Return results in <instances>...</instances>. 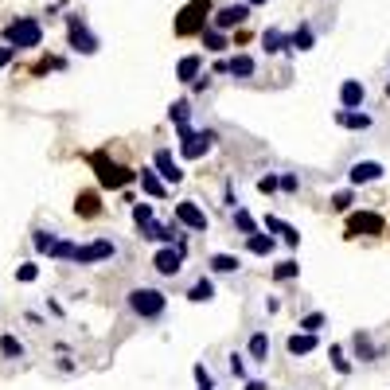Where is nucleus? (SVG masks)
<instances>
[{
  "mask_svg": "<svg viewBox=\"0 0 390 390\" xmlns=\"http://www.w3.org/2000/svg\"><path fill=\"white\" fill-rule=\"evenodd\" d=\"M90 168H94V176H98V184L110 187V191H121V187H129L133 180H141V172H133V168H125V164L110 161L106 153H90Z\"/></svg>",
  "mask_w": 390,
  "mask_h": 390,
  "instance_id": "obj_1",
  "label": "nucleus"
},
{
  "mask_svg": "<svg viewBox=\"0 0 390 390\" xmlns=\"http://www.w3.org/2000/svg\"><path fill=\"white\" fill-rule=\"evenodd\" d=\"M129 313L133 316H141V320H161L164 313H168V297H164L161 289H153V285H137V289H129Z\"/></svg>",
  "mask_w": 390,
  "mask_h": 390,
  "instance_id": "obj_2",
  "label": "nucleus"
},
{
  "mask_svg": "<svg viewBox=\"0 0 390 390\" xmlns=\"http://www.w3.org/2000/svg\"><path fill=\"white\" fill-rule=\"evenodd\" d=\"M211 16H215L211 0H191V4H184L180 16H176V35L180 39H187V35H203L207 27H211Z\"/></svg>",
  "mask_w": 390,
  "mask_h": 390,
  "instance_id": "obj_3",
  "label": "nucleus"
},
{
  "mask_svg": "<svg viewBox=\"0 0 390 390\" xmlns=\"http://www.w3.org/2000/svg\"><path fill=\"white\" fill-rule=\"evenodd\" d=\"M4 43H8V47H16V51L39 47V43H43V24L35 16H16L8 27H4Z\"/></svg>",
  "mask_w": 390,
  "mask_h": 390,
  "instance_id": "obj_4",
  "label": "nucleus"
},
{
  "mask_svg": "<svg viewBox=\"0 0 390 390\" xmlns=\"http://www.w3.org/2000/svg\"><path fill=\"white\" fill-rule=\"evenodd\" d=\"M215 141H219L215 129H184V133H180V156H184V161H203L215 149Z\"/></svg>",
  "mask_w": 390,
  "mask_h": 390,
  "instance_id": "obj_5",
  "label": "nucleus"
},
{
  "mask_svg": "<svg viewBox=\"0 0 390 390\" xmlns=\"http://www.w3.org/2000/svg\"><path fill=\"white\" fill-rule=\"evenodd\" d=\"M67 43H70V51H78V55H94L98 47H102L98 35L86 27L82 16H67Z\"/></svg>",
  "mask_w": 390,
  "mask_h": 390,
  "instance_id": "obj_6",
  "label": "nucleus"
},
{
  "mask_svg": "<svg viewBox=\"0 0 390 390\" xmlns=\"http://www.w3.org/2000/svg\"><path fill=\"white\" fill-rule=\"evenodd\" d=\"M379 234H386V219L379 211L348 215V238H379Z\"/></svg>",
  "mask_w": 390,
  "mask_h": 390,
  "instance_id": "obj_7",
  "label": "nucleus"
},
{
  "mask_svg": "<svg viewBox=\"0 0 390 390\" xmlns=\"http://www.w3.org/2000/svg\"><path fill=\"white\" fill-rule=\"evenodd\" d=\"M110 258H118V242L113 238H94V242L75 250V265H98V262H110Z\"/></svg>",
  "mask_w": 390,
  "mask_h": 390,
  "instance_id": "obj_8",
  "label": "nucleus"
},
{
  "mask_svg": "<svg viewBox=\"0 0 390 390\" xmlns=\"http://www.w3.org/2000/svg\"><path fill=\"white\" fill-rule=\"evenodd\" d=\"M250 4L246 0H230V4H222V8H215L211 16V27H219V32H230V27H242L250 20Z\"/></svg>",
  "mask_w": 390,
  "mask_h": 390,
  "instance_id": "obj_9",
  "label": "nucleus"
},
{
  "mask_svg": "<svg viewBox=\"0 0 390 390\" xmlns=\"http://www.w3.org/2000/svg\"><path fill=\"white\" fill-rule=\"evenodd\" d=\"M172 219L180 222L184 230H195V234H203L207 227H211V219H207V211L195 199H180L176 203V211H172Z\"/></svg>",
  "mask_w": 390,
  "mask_h": 390,
  "instance_id": "obj_10",
  "label": "nucleus"
},
{
  "mask_svg": "<svg viewBox=\"0 0 390 390\" xmlns=\"http://www.w3.org/2000/svg\"><path fill=\"white\" fill-rule=\"evenodd\" d=\"M382 172H386V168H382L379 161H356V164L348 168V187H367V184H379V180H382Z\"/></svg>",
  "mask_w": 390,
  "mask_h": 390,
  "instance_id": "obj_11",
  "label": "nucleus"
},
{
  "mask_svg": "<svg viewBox=\"0 0 390 390\" xmlns=\"http://www.w3.org/2000/svg\"><path fill=\"white\" fill-rule=\"evenodd\" d=\"M184 250H176V246H161L153 254V270L161 273V277H176L180 270H184Z\"/></svg>",
  "mask_w": 390,
  "mask_h": 390,
  "instance_id": "obj_12",
  "label": "nucleus"
},
{
  "mask_svg": "<svg viewBox=\"0 0 390 390\" xmlns=\"http://www.w3.org/2000/svg\"><path fill=\"white\" fill-rule=\"evenodd\" d=\"M153 168L161 172V180H164L168 187L184 180V168H180V161L172 156V149H156V153H153Z\"/></svg>",
  "mask_w": 390,
  "mask_h": 390,
  "instance_id": "obj_13",
  "label": "nucleus"
},
{
  "mask_svg": "<svg viewBox=\"0 0 390 390\" xmlns=\"http://www.w3.org/2000/svg\"><path fill=\"white\" fill-rule=\"evenodd\" d=\"M367 102V86L359 78H344L339 82V110H363Z\"/></svg>",
  "mask_w": 390,
  "mask_h": 390,
  "instance_id": "obj_14",
  "label": "nucleus"
},
{
  "mask_svg": "<svg viewBox=\"0 0 390 390\" xmlns=\"http://www.w3.org/2000/svg\"><path fill=\"white\" fill-rule=\"evenodd\" d=\"M262 227H265V230H273V234H277L281 242H285V246H293V250L301 246V230L293 227V222L277 219V215H265V222H262Z\"/></svg>",
  "mask_w": 390,
  "mask_h": 390,
  "instance_id": "obj_15",
  "label": "nucleus"
},
{
  "mask_svg": "<svg viewBox=\"0 0 390 390\" xmlns=\"http://www.w3.org/2000/svg\"><path fill=\"white\" fill-rule=\"evenodd\" d=\"M316 348H320V336H313V332H293V336L285 339V351L293 359H297V356H313Z\"/></svg>",
  "mask_w": 390,
  "mask_h": 390,
  "instance_id": "obj_16",
  "label": "nucleus"
},
{
  "mask_svg": "<svg viewBox=\"0 0 390 390\" xmlns=\"http://www.w3.org/2000/svg\"><path fill=\"white\" fill-rule=\"evenodd\" d=\"M351 351H356V359H359V363H375V359L382 356V348H375L371 332H363V328H359L356 336H351Z\"/></svg>",
  "mask_w": 390,
  "mask_h": 390,
  "instance_id": "obj_17",
  "label": "nucleus"
},
{
  "mask_svg": "<svg viewBox=\"0 0 390 390\" xmlns=\"http://www.w3.org/2000/svg\"><path fill=\"white\" fill-rule=\"evenodd\" d=\"M336 125L351 129V133H367L375 121H371V113H363V110H336Z\"/></svg>",
  "mask_w": 390,
  "mask_h": 390,
  "instance_id": "obj_18",
  "label": "nucleus"
},
{
  "mask_svg": "<svg viewBox=\"0 0 390 390\" xmlns=\"http://www.w3.org/2000/svg\"><path fill=\"white\" fill-rule=\"evenodd\" d=\"M176 78L180 82H199V78H203V55H184V59L176 63Z\"/></svg>",
  "mask_w": 390,
  "mask_h": 390,
  "instance_id": "obj_19",
  "label": "nucleus"
},
{
  "mask_svg": "<svg viewBox=\"0 0 390 390\" xmlns=\"http://www.w3.org/2000/svg\"><path fill=\"white\" fill-rule=\"evenodd\" d=\"M262 47H265V55H293L289 35L281 32V27H265V32H262Z\"/></svg>",
  "mask_w": 390,
  "mask_h": 390,
  "instance_id": "obj_20",
  "label": "nucleus"
},
{
  "mask_svg": "<svg viewBox=\"0 0 390 390\" xmlns=\"http://www.w3.org/2000/svg\"><path fill=\"white\" fill-rule=\"evenodd\" d=\"M141 187L153 195V199H168V184L161 180V172H156V168H141Z\"/></svg>",
  "mask_w": 390,
  "mask_h": 390,
  "instance_id": "obj_21",
  "label": "nucleus"
},
{
  "mask_svg": "<svg viewBox=\"0 0 390 390\" xmlns=\"http://www.w3.org/2000/svg\"><path fill=\"white\" fill-rule=\"evenodd\" d=\"M168 121L176 125V133L191 129V125H187V121H191V102H187V98H176V102L168 106Z\"/></svg>",
  "mask_w": 390,
  "mask_h": 390,
  "instance_id": "obj_22",
  "label": "nucleus"
},
{
  "mask_svg": "<svg viewBox=\"0 0 390 390\" xmlns=\"http://www.w3.org/2000/svg\"><path fill=\"white\" fill-rule=\"evenodd\" d=\"M246 250H250V254H258V258H270L273 250H277V238L265 234V230H258V234L246 238Z\"/></svg>",
  "mask_w": 390,
  "mask_h": 390,
  "instance_id": "obj_23",
  "label": "nucleus"
},
{
  "mask_svg": "<svg viewBox=\"0 0 390 390\" xmlns=\"http://www.w3.org/2000/svg\"><path fill=\"white\" fill-rule=\"evenodd\" d=\"M246 359L250 363H265V359H270V336H265V332H254V336H250Z\"/></svg>",
  "mask_w": 390,
  "mask_h": 390,
  "instance_id": "obj_24",
  "label": "nucleus"
},
{
  "mask_svg": "<svg viewBox=\"0 0 390 390\" xmlns=\"http://www.w3.org/2000/svg\"><path fill=\"white\" fill-rule=\"evenodd\" d=\"M289 47H293V55H297V51H313V47H316V32H313V24H301L297 32L289 35Z\"/></svg>",
  "mask_w": 390,
  "mask_h": 390,
  "instance_id": "obj_25",
  "label": "nucleus"
},
{
  "mask_svg": "<svg viewBox=\"0 0 390 390\" xmlns=\"http://www.w3.org/2000/svg\"><path fill=\"white\" fill-rule=\"evenodd\" d=\"M211 297H215V281H211V277H195L191 289H187V301H195V305H207Z\"/></svg>",
  "mask_w": 390,
  "mask_h": 390,
  "instance_id": "obj_26",
  "label": "nucleus"
},
{
  "mask_svg": "<svg viewBox=\"0 0 390 390\" xmlns=\"http://www.w3.org/2000/svg\"><path fill=\"white\" fill-rule=\"evenodd\" d=\"M199 43H203V51H215V55H222L230 47L227 32H219V27H207V32L199 35Z\"/></svg>",
  "mask_w": 390,
  "mask_h": 390,
  "instance_id": "obj_27",
  "label": "nucleus"
},
{
  "mask_svg": "<svg viewBox=\"0 0 390 390\" xmlns=\"http://www.w3.org/2000/svg\"><path fill=\"white\" fill-rule=\"evenodd\" d=\"M59 242H63V238L55 234V230H35V234H32V246H35V254H47V258L55 254V246H59Z\"/></svg>",
  "mask_w": 390,
  "mask_h": 390,
  "instance_id": "obj_28",
  "label": "nucleus"
},
{
  "mask_svg": "<svg viewBox=\"0 0 390 390\" xmlns=\"http://www.w3.org/2000/svg\"><path fill=\"white\" fill-rule=\"evenodd\" d=\"M230 222L238 227V234H246V238L258 234V219L246 211V207H234V211H230Z\"/></svg>",
  "mask_w": 390,
  "mask_h": 390,
  "instance_id": "obj_29",
  "label": "nucleus"
},
{
  "mask_svg": "<svg viewBox=\"0 0 390 390\" xmlns=\"http://www.w3.org/2000/svg\"><path fill=\"white\" fill-rule=\"evenodd\" d=\"M230 75L234 78H254L258 75V59L254 55H234V59H230Z\"/></svg>",
  "mask_w": 390,
  "mask_h": 390,
  "instance_id": "obj_30",
  "label": "nucleus"
},
{
  "mask_svg": "<svg viewBox=\"0 0 390 390\" xmlns=\"http://www.w3.org/2000/svg\"><path fill=\"white\" fill-rule=\"evenodd\" d=\"M75 211L82 215V219H98V211H102V207H98V195H94V191H78Z\"/></svg>",
  "mask_w": 390,
  "mask_h": 390,
  "instance_id": "obj_31",
  "label": "nucleus"
},
{
  "mask_svg": "<svg viewBox=\"0 0 390 390\" xmlns=\"http://www.w3.org/2000/svg\"><path fill=\"white\" fill-rule=\"evenodd\" d=\"M238 270H242L238 254H211V273H238Z\"/></svg>",
  "mask_w": 390,
  "mask_h": 390,
  "instance_id": "obj_32",
  "label": "nucleus"
},
{
  "mask_svg": "<svg viewBox=\"0 0 390 390\" xmlns=\"http://www.w3.org/2000/svg\"><path fill=\"white\" fill-rule=\"evenodd\" d=\"M0 356L4 359H24V344H20L12 332H4V336H0Z\"/></svg>",
  "mask_w": 390,
  "mask_h": 390,
  "instance_id": "obj_33",
  "label": "nucleus"
},
{
  "mask_svg": "<svg viewBox=\"0 0 390 390\" xmlns=\"http://www.w3.org/2000/svg\"><path fill=\"white\" fill-rule=\"evenodd\" d=\"M293 277H301V265H297V258H285V262H277V265H273V281H293Z\"/></svg>",
  "mask_w": 390,
  "mask_h": 390,
  "instance_id": "obj_34",
  "label": "nucleus"
},
{
  "mask_svg": "<svg viewBox=\"0 0 390 390\" xmlns=\"http://www.w3.org/2000/svg\"><path fill=\"white\" fill-rule=\"evenodd\" d=\"M351 203H356V187H344V191L332 195V211H339V215H348Z\"/></svg>",
  "mask_w": 390,
  "mask_h": 390,
  "instance_id": "obj_35",
  "label": "nucleus"
},
{
  "mask_svg": "<svg viewBox=\"0 0 390 390\" xmlns=\"http://www.w3.org/2000/svg\"><path fill=\"white\" fill-rule=\"evenodd\" d=\"M324 324H328V316H324V313H308V316H301L297 328H301V332H313V336H320Z\"/></svg>",
  "mask_w": 390,
  "mask_h": 390,
  "instance_id": "obj_36",
  "label": "nucleus"
},
{
  "mask_svg": "<svg viewBox=\"0 0 390 390\" xmlns=\"http://www.w3.org/2000/svg\"><path fill=\"white\" fill-rule=\"evenodd\" d=\"M328 356H332V367H336V375H351V359L344 356V348H339V344H332Z\"/></svg>",
  "mask_w": 390,
  "mask_h": 390,
  "instance_id": "obj_37",
  "label": "nucleus"
},
{
  "mask_svg": "<svg viewBox=\"0 0 390 390\" xmlns=\"http://www.w3.org/2000/svg\"><path fill=\"white\" fill-rule=\"evenodd\" d=\"M191 375H195V386H199V390H219V386H215V375L207 371V363H195Z\"/></svg>",
  "mask_w": 390,
  "mask_h": 390,
  "instance_id": "obj_38",
  "label": "nucleus"
},
{
  "mask_svg": "<svg viewBox=\"0 0 390 390\" xmlns=\"http://www.w3.org/2000/svg\"><path fill=\"white\" fill-rule=\"evenodd\" d=\"M227 367H230V375H234L238 382H246V356H238V351H230Z\"/></svg>",
  "mask_w": 390,
  "mask_h": 390,
  "instance_id": "obj_39",
  "label": "nucleus"
},
{
  "mask_svg": "<svg viewBox=\"0 0 390 390\" xmlns=\"http://www.w3.org/2000/svg\"><path fill=\"white\" fill-rule=\"evenodd\" d=\"M75 250H78V242H70V238H63L59 246H55V262H75Z\"/></svg>",
  "mask_w": 390,
  "mask_h": 390,
  "instance_id": "obj_40",
  "label": "nucleus"
},
{
  "mask_svg": "<svg viewBox=\"0 0 390 390\" xmlns=\"http://www.w3.org/2000/svg\"><path fill=\"white\" fill-rule=\"evenodd\" d=\"M258 191H262V195H273V191H281V176H277V172H265V176L258 180Z\"/></svg>",
  "mask_w": 390,
  "mask_h": 390,
  "instance_id": "obj_41",
  "label": "nucleus"
},
{
  "mask_svg": "<svg viewBox=\"0 0 390 390\" xmlns=\"http://www.w3.org/2000/svg\"><path fill=\"white\" fill-rule=\"evenodd\" d=\"M281 191H285V195L301 191V176H297V172H281Z\"/></svg>",
  "mask_w": 390,
  "mask_h": 390,
  "instance_id": "obj_42",
  "label": "nucleus"
},
{
  "mask_svg": "<svg viewBox=\"0 0 390 390\" xmlns=\"http://www.w3.org/2000/svg\"><path fill=\"white\" fill-rule=\"evenodd\" d=\"M35 277H39V265H35V262H24V265L16 270V281H24V285H32Z\"/></svg>",
  "mask_w": 390,
  "mask_h": 390,
  "instance_id": "obj_43",
  "label": "nucleus"
},
{
  "mask_svg": "<svg viewBox=\"0 0 390 390\" xmlns=\"http://www.w3.org/2000/svg\"><path fill=\"white\" fill-rule=\"evenodd\" d=\"M133 222H137V227L153 222V203H137V207H133Z\"/></svg>",
  "mask_w": 390,
  "mask_h": 390,
  "instance_id": "obj_44",
  "label": "nucleus"
},
{
  "mask_svg": "<svg viewBox=\"0 0 390 390\" xmlns=\"http://www.w3.org/2000/svg\"><path fill=\"white\" fill-rule=\"evenodd\" d=\"M12 59H16V47H8V43H0V70L8 67Z\"/></svg>",
  "mask_w": 390,
  "mask_h": 390,
  "instance_id": "obj_45",
  "label": "nucleus"
},
{
  "mask_svg": "<svg viewBox=\"0 0 390 390\" xmlns=\"http://www.w3.org/2000/svg\"><path fill=\"white\" fill-rule=\"evenodd\" d=\"M211 70H215V75H230V59H219Z\"/></svg>",
  "mask_w": 390,
  "mask_h": 390,
  "instance_id": "obj_46",
  "label": "nucleus"
},
{
  "mask_svg": "<svg viewBox=\"0 0 390 390\" xmlns=\"http://www.w3.org/2000/svg\"><path fill=\"white\" fill-rule=\"evenodd\" d=\"M246 390H270V382H262V379H246Z\"/></svg>",
  "mask_w": 390,
  "mask_h": 390,
  "instance_id": "obj_47",
  "label": "nucleus"
},
{
  "mask_svg": "<svg viewBox=\"0 0 390 390\" xmlns=\"http://www.w3.org/2000/svg\"><path fill=\"white\" fill-rule=\"evenodd\" d=\"M250 8H262V4H270V0H246Z\"/></svg>",
  "mask_w": 390,
  "mask_h": 390,
  "instance_id": "obj_48",
  "label": "nucleus"
},
{
  "mask_svg": "<svg viewBox=\"0 0 390 390\" xmlns=\"http://www.w3.org/2000/svg\"><path fill=\"white\" fill-rule=\"evenodd\" d=\"M386 98H390V78H386Z\"/></svg>",
  "mask_w": 390,
  "mask_h": 390,
  "instance_id": "obj_49",
  "label": "nucleus"
}]
</instances>
